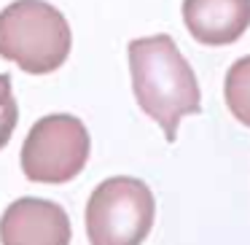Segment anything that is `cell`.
Returning a JSON list of instances; mask_svg holds the SVG:
<instances>
[{"instance_id": "cell-1", "label": "cell", "mask_w": 250, "mask_h": 245, "mask_svg": "<svg viewBox=\"0 0 250 245\" xmlns=\"http://www.w3.org/2000/svg\"><path fill=\"white\" fill-rule=\"evenodd\" d=\"M129 73L137 105L175 143L180 119L202 111L199 84L188 60L169 35L159 33L129 44Z\"/></svg>"}, {"instance_id": "cell-2", "label": "cell", "mask_w": 250, "mask_h": 245, "mask_svg": "<svg viewBox=\"0 0 250 245\" xmlns=\"http://www.w3.org/2000/svg\"><path fill=\"white\" fill-rule=\"evenodd\" d=\"M73 30L65 14L46 0H14L0 11V57L30 76H46L65 65Z\"/></svg>"}, {"instance_id": "cell-3", "label": "cell", "mask_w": 250, "mask_h": 245, "mask_svg": "<svg viewBox=\"0 0 250 245\" xmlns=\"http://www.w3.org/2000/svg\"><path fill=\"white\" fill-rule=\"evenodd\" d=\"M156 216L153 194L140 178L119 175L94 189L86 205V234L92 245H140Z\"/></svg>"}, {"instance_id": "cell-4", "label": "cell", "mask_w": 250, "mask_h": 245, "mask_svg": "<svg viewBox=\"0 0 250 245\" xmlns=\"http://www.w3.org/2000/svg\"><path fill=\"white\" fill-rule=\"evenodd\" d=\"M89 130L70 113H51L30 127L22 146V170L35 183H67L89 159Z\"/></svg>"}, {"instance_id": "cell-5", "label": "cell", "mask_w": 250, "mask_h": 245, "mask_svg": "<svg viewBox=\"0 0 250 245\" xmlns=\"http://www.w3.org/2000/svg\"><path fill=\"white\" fill-rule=\"evenodd\" d=\"M70 218L51 200L22 197L0 216V245H70Z\"/></svg>"}, {"instance_id": "cell-6", "label": "cell", "mask_w": 250, "mask_h": 245, "mask_svg": "<svg viewBox=\"0 0 250 245\" xmlns=\"http://www.w3.org/2000/svg\"><path fill=\"white\" fill-rule=\"evenodd\" d=\"M183 22L205 46H226L250 27V0H183Z\"/></svg>"}, {"instance_id": "cell-7", "label": "cell", "mask_w": 250, "mask_h": 245, "mask_svg": "<svg viewBox=\"0 0 250 245\" xmlns=\"http://www.w3.org/2000/svg\"><path fill=\"white\" fill-rule=\"evenodd\" d=\"M223 97H226V105L234 119L250 127V57H242L229 67Z\"/></svg>"}, {"instance_id": "cell-8", "label": "cell", "mask_w": 250, "mask_h": 245, "mask_svg": "<svg viewBox=\"0 0 250 245\" xmlns=\"http://www.w3.org/2000/svg\"><path fill=\"white\" fill-rule=\"evenodd\" d=\"M19 121V108L11 94V76L0 73V148L11 140Z\"/></svg>"}]
</instances>
